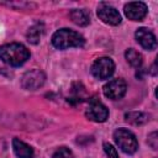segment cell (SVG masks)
<instances>
[{
	"instance_id": "1",
	"label": "cell",
	"mask_w": 158,
	"mask_h": 158,
	"mask_svg": "<svg viewBox=\"0 0 158 158\" xmlns=\"http://www.w3.org/2000/svg\"><path fill=\"white\" fill-rule=\"evenodd\" d=\"M28 58L30 52L21 43H9L0 47V59L9 65H22Z\"/></svg>"
},
{
	"instance_id": "2",
	"label": "cell",
	"mask_w": 158,
	"mask_h": 158,
	"mask_svg": "<svg viewBox=\"0 0 158 158\" xmlns=\"http://www.w3.org/2000/svg\"><path fill=\"white\" fill-rule=\"evenodd\" d=\"M84 37L69 28H60L56 31L52 36V44L58 49H67L72 47H81L84 46Z\"/></svg>"
},
{
	"instance_id": "3",
	"label": "cell",
	"mask_w": 158,
	"mask_h": 158,
	"mask_svg": "<svg viewBox=\"0 0 158 158\" xmlns=\"http://www.w3.org/2000/svg\"><path fill=\"white\" fill-rule=\"evenodd\" d=\"M114 139H115L116 144L118 146V148L127 154L135 153L138 148V142L136 139V136L126 128L116 130L114 132Z\"/></svg>"
},
{
	"instance_id": "4",
	"label": "cell",
	"mask_w": 158,
	"mask_h": 158,
	"mask_svg": "<svg viewBox=\"0 0 158 158\" xmlns=\"http://www.w3.org/2000/svg\"><path fill=\"white\" fill-rule=\"evenodd\" d=\"M115 72V63L109 57H100L91 64V74L98 79H107Z\"/></svg>"
},
{
	"instance_id": "5",
	"label": "cell",
	"mask_w": 158,
	"mask_h": 158,
	"mask_svg": "<svg viewBox=\"0 0 158 158\" xmlns=\"http://www.w3.org/2000/svg\"><path fill=\"white\" fill-rule=\"evenodd\" d=\"M46 81V75L40 69H32L23 74L21 79V85L23 89L27 90H37L40 89Z\"/></svg>"
},
{
	"instance_id": "6",
	"label": "cell",
	"mask_w": 158,
	"mask_h": 158,
	"mask_svg": "<svg viewBox=\"0 0 158 158\" xmlns=\"http://www.w3.org/2000/svg\"><path fill=\"white\" fill-rule=\"evenodd\" d=\"M86 117L94 122H104L109 117V110L107 107L99 100L93 99L89 102V106L86 109Z\"/></svg>"
},
{
	"instance_id": "7",
	"label": "cell",
	"mask_w": 158,
	"mask_h": 158,
	"mask_svg": "<svg viewBox=\"0 0 158 158\" xmlns=\"http://www.w3.org/2000/svg\"><path fill=\"white\" fill-rule=\"evenodd\" d=\"M127 85L126 81L122 79H112L109 83H106L102 88L104 95L111 100H118L121 99L126 93Z\"/></svg>"
},
{
	"instance_id": "8",
	"label": "cell",
	"mask_w": 158,
	"mask_h": 158,
	"mask_svg": "<svg viewBox=\"0 0 158 158\" xmlns=\"http://www.w3.org/2000/svg\"><path fill=\"white\" fill-rule=\"evenodd\" d=\"M98 16L99 19L107 23V25H112V26H116L121 22V15L120 12L111 5L109 4H104L101 2L98 7Z\"/></svg>"
},
{
	"instance_id": "9",
	"label": "cell",
	"mask_w": 158,
	"mask_h": 158,
	"mask_svg": "<svg viewBox=\"0 0 158 158\" xmlns=\"http://www.w3.org/2000/svg\"><path fill=\"white\" fill-rule=\"evenodd\" d=\"M125 15L132 21H141L147 15V5L141 1L128 2L123 7Z\"/></svg>"
},
{
	"instance_id": "10",
	"label": "cell",
	"mask_w": 158,
	"mask_h": 158,
	"mask_svg": "<svg viewBox=\"0 0 158 158\" xmlns=\"http://www.w3.org/2000/svg\"><path fill=\"white\" fill-rule=\"evenodd\" d=\"M136 36V40L137 42L144 48V49H148V51H152L156 48L157 46V40H156V36L146 27H141L136 31L135 33Z\"/></svg>"
},
{
	"instance_id": "11",
	"label": "cell",
	"mask_w": 158,
	"mask_h": 158,
	"mask_svg": "<svg viewBox=\"0 0 158 158\" xmlns=\"http://www.w3.org/2000/svg\"><path fill=\"white\" fill-rule=\"evenodd\" d=\"M12 148L19 158H33V149L19 138L12 139Z\"/></svg>"
},
{
	"instance_id": "12",
	"label": "cell",
	"mask_w": 158,
	"mask_h": 158,
	"mask_svg": "<svg viewBox=\"0 0 158 158\" xmlns=\"http://www.w3.org/2000/svg\"><path fill=\"white\" fill-rule=\"evenodd\" d=\"M70 19L73 20V22L75 25L79 26H86L90 22V16L88 14V11L81 10V9H75L70 11Z\"/></svg>"
},
{
	"instance_id": "13",
	"label": "cell",
	"mask_w": 158,
	"mask_h": 158,
	"mask_svg": "<svg viewBox=\"0 0 158 158\" xmlns=\"http://www.w3.org/2000/svg\"><path fill=\"white\" fill-rule=\"evenodd\" d=\"M125 57H126V60L135 68H139L143 63L142 54L139 52H137L136 49H133V48H128L125 52Z\"/></svg>"
},
{
	"instance_id": "14",
	"label": "cell",
	"mask_w": 158,
	"mask_h": 158,
	"mask_svg": "<svg viewBox=\"0 0 158 158\" xmlns=\"http://www.w3.org/2000/svg\"><path fill=\"white\" fill-rule=\"evenodd\" d=\"M42 33H43V26L40 25V23H36L33 26H31L27 31V41L36 44L40 42V38L42 37Z\"/></svg>"
},
{
	"instance_id": "15",
	"label": "cell",
	"mask_w": 158,
	"mask_h": 158,
	"mask_svg": "<svg viewBox=\"0 0 158 158\" xmlns=\"http://www.w3.org/2000/svg\"><path fill=\"white\" fill-rule=\"evenodd\" d=\"M84 95H85V90L80 84H74L72 88V95L69 96L68 101L72 104H77V102H81L84 100Z\"/></svg>"
},
{
	"instance_id": "16",
	"label": "cell",
	"mask_w": 158,
	"mask_h": 158,
	"mask_svg": "<svg viewBox=\"0 0 158 158\" xmlns=\"http://www.w3.org/2000/svg\"><path fill=\"white\" fill-rule=\"evenodd\" d=\"M125 118L132 125H143L144 122H147L148 116L143 112H128L125 115Z\"/></svg>"
},
{
	"instance_id": "17",
	"label": "cell",
	"mask_w": 158,
	"mask_h": 158,
	"mask_svg": "<svg viewBox=\"0 0 158 158\" xmlns=\"http://www.w3.org/2000/svg\"><path fill=\"white\" fill-rule=\"evenodd\" d=\"M52 158H74V156H73L70 149H68L65 147H62V148H59L54 152Z\"/></svg>"
},
{
	"instance_id": "18",
	"label": "cell",
	"mask_w": 158,
	"mask_h": 158,
	"mask_svg": "<svg viewBox=\"0 0 158 158\" xmlns=\"http://www.w3.org/2000/svg\"><path fill=\"white\" fill-rule=\"evenodd\" d=\"M104 151H105V153L107 154L109 158H118L116 149H115L114 146H111L110 143H104Z\"/></svg>"
},
{
	"instance_id": "19",
	"label": "cell",
	"mask_w": 158,
	"mask_h": 158,
	"mask_svg": "<svg viewBox=\"0 0 158 158\" xmlns=\"http://www.w3.org/2000/svg\"><path fill=\"white\" fill-rule=\"evenodd\" d=\"M158 138H157V132H152L149 136H148V144L153 148V149H157L158 147Z\"/></svg>"
}]
</instances>
